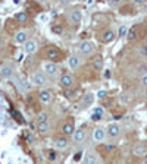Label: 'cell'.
Here are the masks:
<instances>
[{"label": "cell", "instance_id": "obj_10", "mask_svg": "<svg viewBox=\"0 0 147 164\" xmlns=\"http://www.w3.org/2000/svg\"><path fill=\"white\" fill-rule=\"evenodd\" d=\"M105 136H106V132H105L102 127H97V129L93 130V139H94L96 142H102V141L105 139Z\"/></svg>", "mask_w": 147, "mask_h": 164}, {"label": "cell", "instance_id": "obj_24", "mask_svg": "<svg viewBox=\"0 0 147 164\" xmlns=\"http://www.w3.org/2000/svg\"><path fill=\"white\" fill-rule=\"evenodd\" d=\"M93 66H94L97 70H100V69L103 68V60H102V59H96L94 63H93Z\"/></svg>", "mask_w": 147, "mask_h": 164}, {"label": "cell", "instance_id": "obj_29", "mask_svg": "<svg viewBox=\"0 0 147 164\" xmlns=\"http://www.w3.org/2000/svg\"><path fill=\"white\" fill-rule=\"evenodd\" d=\"M100 117H102V116H99V114H96V113H93V116H91L93 120H100Z\"/></svg>", "mask_w": 147, "mask_h": 164}, {"label": "cell", "instance_id": "obj_3", "mask_svg": "<svg viewBox=\"0 0 147 164\" xmlns=\"http://www.w3.org/2000/svg\"><path fill=\"white\" fill-rule=\"evenodd\" d=\"M93 50H94V45H93V42H90V41H82V42L79 44V51H81L82 54H91Z\"/></svg>", "mask_w": 147, "mask_h": 164}, {"label": "cell", "instance_id": "obj_16", "mask_svg": "<svg viewBox=\"0 0 147 164\" xmlns=\"http://www.w3.org/2000/svg\"><path fill=\"white\" fill-rule=\"evenodd\" d=\"M69 16H71V21H72L74 24H79V22H81V18H82V13H81V10H76V9H75V10L71 12Z\"/></svg>", "mask_w": 147, "mask_h": 164}, {"label": "cell", "instance_id": "obj_35", "mask_svg": "<svg viewBox=\"0 0 147 164\" xmlns=\"http://www.w3.org/2000/svg\"><path fill=\"white\" fill-rule=\"evenodd\" d=\"M146 163H147V154H146Z\"/></svg>", "mask_w": 147, "mask_h": 164}, {"label": "cell", "instance_id": "obj_11", "mask_svg": "<svg viewBox=\"0 0 147 164\" xmlns=\"http://www.w3.org/2000/svg\"><path fill=\"white\" fill-rule=\"evenodd\" d=\"M15 41H16L18 44H25V42L28 41L27 31H18V32L15 34Z\"/></svg>", "mask_w": 147, "mask_h": 164}, {"label": "cell", "instance_id": "obj_19", "mask_svg": "<svg viewBox=\"0 0 147 164\" xmlns=\"http://www.w3.org/2000/svg\"><path fill=\"white\" fill-rule=\"evenodd\" d=\"M113 38H115V32H113V31H110V29L105 31V32H103V35H102L103 42H110V41H113Z\"/></svg>", "mask_w": 147, "mask_h": 164}, {"label": "cell", "instance_id": "obj_26", "mask_svg": "<svg viewBox=\"0 0 147 164\" xmlns=\"http://www.w3.org/2000/svg\"><path fill=\"white\" fill-rule=\"evenodd\" d=\"M125 34H127V27H124V25H122V27L119 28V37H124Z\"/></svg>", "mask_w": 147, "mask_h": 164}, {"label": "cell", "instance_id": "obj_15", "mask_svg": "<svg viewBox=\"0 0 147 164\" xmlns=\"http://www.w3.org/2000/svg\"><path fill=\"white\" fill-rule=\"evenodd\" d=\"M79 65H81V60H79L78 56H71V57H69V60H68V66H69L71 69H76Z\"/></svg>", "mask_w": 147, "mask_h": 164}, {"label": "cell", "instance_id": "obj_5", "mask_svg": "<svg viewBox=\"0 0 147 164\" xmlns=\"http://www.w3.org/2000/svg\"><path fill=\"white\" fill-rule=\"evenodd\" d=\"M87 138V132H85V129L84 127H81V129H78V130H75L74 132V141L76 142V144H79V142H84V139Z\"/></svg>", "mask_w": 147, "mask_h": 164}, {"label": "cell", "instance_id": "obj_9", "mask_svg": "<svg viewBox=\"0 0 147 164\" xmlns=\"http://www.w3.org/2000/svg\"><path fill=\"white\" fill-rule=\"evenodd\" d=\"M38 98H40V101H41L43 104H49V103L52 101V92L47 91V89H43V91L38 94Z\"/></svg>", "mask_w": 147, "mask_h": 164}, {"label": "cell", "instance_id": "obj_31", "mask_svg": "<svg viewBox=\"0 0 147 164\" xmlns=\"http://www.w3.org/2000/svg\"><path fill=\"white\" fill-rule=\"evenodd\" d=\"M103 76H105V78H106V79H109V78H110V70H106V72H105V75H103Z\"/></svg>", "mask_w": 147, "mask_h": 164}, {"label": "cell", "instance_id": "obj_21", "mask_svg": "<svg viewBox=\"0 0 147 164\" xmlns=\"http://www.w3.org/2000/svg\"><path fill=\"white\" fill-rule=\"evenodd\" d=\"M47 119H49V113H47V111H40V113H37V122L38 123L47 122Z\"/></svg>", "mask_w": 147, "mask_h": 164}, {"label": "cell", "instance_id": "obj_34", "mask_svg": "<svg viewBox=\"0 0 147 164\" xmlns=\"http://www.w3.org/2000/svg\"><path fill=\"white\" fill-rule=\"evenodd\" d=\"M1 48H3V42L0 41V50H1Z\"/></svg>", "mask_w": 147, "mask_h": 164}, {"label": "cell", "instance_id": "obj_33", "mask_svg": "<svg viewBox=\"0 0 147 164\" xmlns=\"http://www.w3.org/2000/svg\"><path fill=\"white\" fill-rule=\"evenodd\" d=\"M143 83H144V85H147V75L143 78Z\"/></svg>", "mask_w": 147, "mask_h": 164}, {"label": "cell", "instance_id": "obj_32", "mask_svg": "<svg viewBox=\"0 0 147 164\" xmlns=\"http://www.w3.org/2000/svg\"><path fill=\"white\" fill-rule=\"evenodd\" d=\"M49 158H50V160H55V158H56V154H55V152H50Z\"/></svg>", "mask_w": 147, "mask_h": 164}, {"label": "cell", "instance_id": "obj_13", "mask_svg": "<svg viewBox=\"0 0 147 164\" xmlns=\"http://www.w3.org/2000/svg\"><path fill=\"white\" fill-rule=\"evenodd\" d=\"M132 152H134V155H137V157H143V155H146L147 154V150H146V147H144L143 144H138V145L134 147Z\"/></svg>", "mask_w": 147, "mask_h": 164}, {"label": "cell", "instance_id": "obj_30", "mask_svg": "<svg viewBox=\"0 0 147 164\" xmlns=\"http://www.w3.org/2000/svg\"><path fill=\"white\" fill-rule=\"evenodd\" d=\"M94 113H96V114H99V116H102V114H103V110H102V109H97Z\"/></svg>", "mask_w": 147, "mask_h": 164}, {"label": "cell", "instance_id": "obj_25", "mask_svg": "<svg viewBox=\"0 0 147 164\" xmlns=\"http://www.w3.org/2000/svg\"><path fill=\"white\" fill-rule=\"evenodd\" d=\"M135 37H137V31H135V28L130 29V32H128V40H134Z\"/></svg>", "mask_w": 147, "mask_h": 164}, {"label": "cell", "instance_id": "obj_22", "mask_svg": "<svg viewBox=\"0 0 147 164\" xmlns=\"http://www.w3.org/2000/svg\"><path fill=\"white\" fill-rule=\"evenodd\" d=\"M84 164H97V157L93 155V154H88L84 158Z\"/></svg>", "mask_w": 147, "mask_h": 164}, {"label": "cell", "instance_id": "obj_2", "mask_svg": "<svg viewBox=\"0 0 147 164\" xmlns=\"http://www.w3.org/2000/svg\"><path fill=\"white\" fill-rule=\"evenodd\" d=\"M46 82H47V78H46L44 73L37 72V73L33 75V83L37 85V86H43V85H46Z\"/></svg>", "mask_w": 147, "mask_h": 164}, {"label": "cell", "instance_id": "obj_14", "mask_svg": "<svg viewBox=\"0 0 147 164\" xmlns=\"http://www.w3.org/2000/svg\"><path fill=\"white\" fill-rule=\"evenodd\" d=\"M62 132H63L65 135H74V132H75L74 123H71V122L63 123V126H62Z\"/></svg>", "mask_w": 147, "mask_h": 164}, {"label": "cell", "instance_id": "obj_18", "mask_svg": "<svg viewBox=\"0 0 147 164\" xmlns=\"http://www.w3.org/2000/svg\"><path fill=\"white\" fill-rule=\"evenodd\" d=\"M93 101H94V95L91 92L85 94L84 98H82V107H88L90 104H93Z\"/></svg>", "mask_w": 147, "mask_h": 164}, {"label": "cell", "instance_id": "obj_7", "mask_svg": "<svg viewBox=\"0 0 147 164\" xmlns=\"http://www.w3.org/2000/svg\"><path fill=\"white\" fill-rule=\"evenodd\" d=\"M60 85H62L63 88H71L74 85V76L72 75H68V73L62 75V78H60Z\"/></svg>", "mask_w": 147, "mask_h": 164}, {"label": "cell", "instance_id": "obj_12", "mask_svg": "<svg viewBox=\"0 0 147 164\" xmlns=\"http://www.w3.org/2000/svg\"><path fill=\"white\" fill-rule=\"evenodd\" d=\"M121 133V127L118 126V124H115V123H112L108 126V135H110L112 138H115V136H118Z\"/></svg>", "mask_w": 147, "mask_h": 164}, {"label": "cell", "instance_id": "obj_6", "mask_svg": "<svg viewBox=\"0 0 147 164\" xmlns=\"http://www.w3.org/2000/svg\"><path fill=\"white\" fill-rule=\"evenodd\" d=\"M12 75H13V68H12V66L4 65V66L0 68V78L6 79V78H10Z\"/></svg>", "mask_w": 147, "mask_h": 164}, {"label": "cell", "instance_id": "obj_20", "mask_svg": "<svg viewBox=\"0 0 147 164\" xmlns=\"http://www.w3.org/2000/svg\"><path fill=\"white\" fill-rule=\"evenodd\" d=\"M37 130H38L40 133H47V132L50 130V124H49V122L38 123V126H37Z\"/></svg>", "mask_w": 147, "mask_h": 164}, {"label": "cell", "instance_id": "obj_17", "mask_svg": "<svg viewBox=\"0 0 147 164\" xmlns=\"http://www.w3.org/2000/svg\"><path fill=\"white\" fill-rule=\"evenodd\" d=\"M47 57H49V60H56L59 57V50L55 48V47H50L47 50Z\"/></svg>", "mask_w": 147, "mask_h": 164}, {"label": "cell", "instance_id": "obj_4", "mask_svg": "<svg viewBox=\"0 0 147 164\" xmlns=\"http://www.w3.org/2000/svg\"><path fill=\"white\" fill-rule=\"evenodd\" d=\"M37 48H38V44H37L34 40H28L25 44H24V50H25L27 54H33V53H36Z\"/></svg>", "mask_w": 147, "mask_h": 164}, {"label": "cell", "instance_id": "obj_27", "mask_svg": "<svg viewBox=\"0 0 147 164\" xmlns=\"http://www.w3.org/2000/svg\"><path fill=\"white\" fill-rule=\"evenodd\" d=\"M106 95H108V92H106L105 89H100V91L97 92V97H99V98H105Z\"/></svg>", "mask_w": 147, "mask_h": 164}, {"label": "cell", "instance_id": "obj_23", "mask_svg": "<svg viewBox=\"0 0 147 164\" xmlns=\"http://www.w3.org/2000/svg\"><path fill=\"white\" fill-rule=\"evenodd\" d=\"M15 18H16V21H19V22H27V21H28V15H27L25 12H18V13L15 15Z\"/></svg>", "mask_w": 147, "mask_h": 164}, {"label": "cell", "instance_id": "obj_1", "mask_svg": "<svg viewBox=\"0 0 147 164\" xmlns=\"http://www.w3.org/2000/svg\"><path fill=\"white\" fill-rule=\"evenodd\" d=\"M43 69H44V72H46L47 75H50V76H55V75L59 72V68H57V65H56L55 62H46V63L43 65Z\"/></svg>", "mask_w": 147, "mask_h": 164}, {"label": "cell", "instance_id": "obj_28", "mask_svg": "<svg viewBox=\"0 0 147 164\" xmlns=\"http://www.w3.org/2000/svg\"><path fill=\"white\" fill-rule=\"evenodd\" d=\"M53 32L55 34H62V28L60 27H53Z\"/></svg>", "mask_w": 147, "mask_h": 164}, {"label": "cell", "instance_id": "obj_8", "mask_svg": "<svg viewBox=\"0 0 147 164\" xmlns=\"http://www.w3.org/2000/svg\"><path fill=\"white\" fill-rule=\"evenodd\" d=\"M68 145H69V142L65 136H59V138L55 139V147L57 150H65V148H68Z\"/></svg>", "mask_w": 147, "mask_h": 164}]
</instances>
